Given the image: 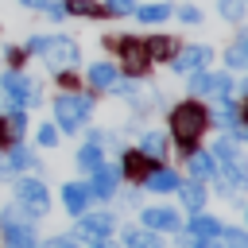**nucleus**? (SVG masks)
I'll return each instance as SVG.
<instances>
[{
    "instance_id": "1",
    "label": "nucleus",
    "mask_w": 248,
    "mask_h": 248,
    "mask_svg": "<svg viewBox=\"0 0 248 248\" xmlns=\"http://www.w3.org/2000/svg\"><path fill=\"white\" fill-rule=\"evenodd\" d=\"M209 155H213V174H217L221 194H232L236 186H248V163H244V155L229 140H221Z\"/></svg>"
},
{
    "instance_id": "2",
    "label": "nucleus",
    "mask_w": 248,
    "mask_h": 248,
    "mask_svg": "<svg viewBox=\"0 0 248 248\" xmlns=\"http://www.w3.org/2000/svg\"><path fill=\"white\" fill-rule=\"evenodd\" d=\"M205 124H209V116H205V108L194 105V101H182V105L170 108V136H174L182 147H194V143L202 140Z\"/></svg>"
},
{
    "instance_id": "3",
    "label": "nucleus",
    "mask_w": 248,
    "mask_h": 248,
    "mask_svg": "<svg viewBox=\"0 0 248 248\" xmlns=\"http://www.w3.org/2000/svg\"><path fill=\"white\" fill-rule=\"evenodd\" d=\"M93 116V97L89 93H58L54 97V128L78 132Z\"/></svg>"
},
{
    "instance_id": "4",
    "label": "nucleus",
    "mask_w": 248,
    "mask_h": 248,
    "mask_svg": "<svg viewBox=\"0 0 248 248\" xmlns=\"http://www.w3.org/2000/svg\"><path fill=\"white\" fill-rule=\"evenodd\" d=\"M39 54H43V62L50 70H74L81 62V50H78V43L70 35H46V43H43Z\"/></svg>"
},
{
    "instance_id": "5",
    "label": "nucleus",
    "mask_w": 248,
    "mask_h": 248,
    "mask_svg": "<svg viewBox=\"0 0 248 248\" xmlns=\"http://www.w3.org/2000/svg\"><path fill=\"white\" fill-rule=\"evenodd\" d=\"M0 89L8 93L12 105H39V89H35V81H31L27 74H19V70L0 74Z\"/></svg>"
},
{
    "instance_id": "6",
    "label": "nucleus",
    "mask_w": 248,
    "mask_h": 248,
    "mask_svg": "<svg viewBox=\"0 0 248 248\" xmlns=\"http://www.w3.org/2000/svg\"><path fill=\"white\" fill-rule=\"evenodd\" d=\"M16 198H19V205H23L31 217H43V213L50 209V194H46V186H43L39 178H19V182H16Z\"/></svg>"
},
{
    "instance_id": "7",
    "label": "nucleus",
    "mask_w": 248,
    "mask_h": 248,
    "mask_svg": "<svg viewBox=\"0 0 248 248\" xmlns=\"http://www.w3.org/2000/svg\"><path fill=\"white\" fill-rule=\"evenodd\" d=\"M209 62H213V50L198 43V46H182L170 58V70L174 74H198V70H209Z\"/></svg>"
},
{
    "instance_id": "8",
    "label": "nucleus",
    "mask_w": 248,
    "mask_h": 248,
    "mask_svg": "<svg viewBox=\"0 0 248 248\" xmlns=\"http://www.w3.org/2000/svg\"><path fill=\"white\" fill-rule=\"evenodd\" d=\"M116 229V221H112V213H93V217H78V236H85V240H105L108 232Z\"/></svg>"
},
{
    "instance_id": "9",
    "label": "nucleus",
    "mask_w": 248,
    "mask_h": 248,
    "mask_svg": "<svg viewBox=\"0 0 248 248\" xmlns=\"http://www.w3.org/2000/svg\"><path fill=\"white\" fill-rule=\"evenodd\" d=\"M120 62H124V70H128V74H143V70H147V62H151L147 43L124 39V43H120Z\"/></svg>"
},
{
    "instance_id": "10",
    "label": "nucleus",
    "mask_w": 248,
    "mask_h": 248,
    "mask_svg": "<svg viewBox=\"0 0 248 248\" xmlns=\"http://www.w3.org/2000/svg\"><path fill=\"white\" fill-rule=\"evenodd\" d=\"M143 229H151V232H174L178 229V213L170 205H151V209H143Z\"/></svg>"
},
{
    "instance_id": "11",
    "label": "nucleus",
    "mask_w": 248,
    "mask_h": 248,
    "mask_svg": "<svg viewBox=\"0 0 248 248\" xmlns=\"http://www.w3.org/2000/svg\"><path fill=\"white\" fill-rule=\"evenodd\" d=\"M78 167L81 170H97V167H105V151H101V132H89V140H85V147L78 151Z\"/></svg>"
},
{
    "instance_id": "12",
    "label": "nucleus",
    "mask_w": 248,
    "mask_h": 248,
    "mask_svg": "<svg viewBox=\"0 0 248 248\" xmlns=\"http://www.w3.org/2000/svg\"><path fill=\"white\" fill-rule=\"evenodd\" d=\"M116 182H120V174H116L112 167H97V170H93V182H89L85 190H89V198H112V194H116Z\"/></svg>"
},
{
    "instance_id": "13",
    "label": "nucleus",
    "mask_w": 248,
    "mask_h": 248,
    "mask_svg": "<svg viewBox=\"0 0 248 248\" xmlns=\"http://www.w3.org/2000/svg\"><path fill=\"white\" fill-rule=\"evenodd\" d=\"M186 236H194V240H213V236H221V221L217 217H205L202 209L186 221Z\"/></svg>"
},
{
    "instance_id": "14",
    "label": "nucleus",
    "mask_w": 248,
    "mask_h": 248,
    "mask_svg": "<svg viewBox=\"0 0 248 248\" xmlns=\"http://www.w3.org/2000/svg\"><path fill=\"white\" fill-rule=\"evenodd\" d=\"M85 78H89V85H93V89H112V85H116V78H120V70H116V62H93Z\"/></svg>"
},
{
    "instance_id": "15",
    "label": "nucleus",
    "mask_w": 248,
    "mask_h": 248,
    "mask_svg": "<svg viewBox=\"0 0 248 248\" xmlns=\"http://www.w3.org/2000/svg\"><path fill=\"white\" fill-rule=\"evenodd\" d=\"M140 155H143L147 163H159V159L167 155V136H163V132H155V128H151V132H143V136H140Z\"/></svg>"
},
{
    "instance_id": "16",
    "label": "nucleus",
    "mask_w": 248,
    "mask_h": 248,
    "mask_svg": "<svg viewBox=\"0 0 248 248\" xmlns=\"http://www.w3.org/2000/svg\"><path fill=\"white\" fill-rule=\"evenodd\" d=\"M140 23H163V19H170L174 16V8L167 4V0H155V4H136V12H132Z\"/></svg>"
},
{
    "instance_id": "17",
    "label": "nucleus",
    "mask_w": 248,
    "mask_h": 248,
    "mask_svg": "<svg viewBox=\"0 0 248 248\" xmlns=\"http://www.w3.org/2000/svg\"><path fill=\"white\" fill-rule=\"evenodd\" d=\"M62 202H66V209H70L74 217H81L85 205H89V190H85L81 182H66V186H62Z\"/></svg>"
},
{
    "instance_id": "18",
    "label": "nucleus",
    "mask_w": 248,
    "mask_h": 248,
    "mask_svg": "<svg viewBox=\"0 0 248 248\" xmlns=\"http://www.w3.org/2000/svg\"><path fill=\"white\" fill-rule=\"evenodd\" d=\"M225 66L229 70H248V31H236L232 46L225 50Z\"/></svg>"
},
{
    "instance_id": "19",
    "label": "nucleus",
    "mask_w": 248,
    "mask_h": 248,
    "mask_svg": "<svg viewBox=\"0 0 248 248\" xmlns=\"http://www.w3.org/2000/svg\"><path fill=\"white\" fill-rule=\"evenodd\" d=\"M27 167H35V155H31L27 147H12V151L0 159V174H16V170H27Z\"/></svg>"
},
{
    "instance_id": "20",
    "label": "nucleus",
    "mask_w": 248,
    "mask_h": 248,
    "mask_svg": "<svg viewBox=\"0 0 248 248\" xmlns=\"http://www.w3.org/2000/svg\"><path fill=\"white\" fill-rule=\"evenodd\" d=\"M178 194H182V205L190 209V213H198L202 205H205V186H202V178H194V182H178Z\"/></svg>"
},
{
    "instance_id": "21",
    "label": "nucleus",
    "mask_w": 248,
    "mask_h": 248,
    "mask_svg": "<svg viewBox=\"0 0 248 248\" xmlns=\"http://www.w3.org/2000/svg\"><path fill=\"white\" fill-rule=\"evenodd\" d=\"M147 190H155V194H170V190H178V174L167 170V167H159V170L147 174Z\"/></svg>"
},
{
    "instance_id": "22",
    "label": "nucleus",
    "mask_w": 248,
    "mask_h": 248,
    "mask_svg": "<svg viewBox=\"0 0 248 248\" xmlns=\"http://www.w3.org/2000/svg\"><path fill=\"white\" fill-rule=\"evenodd\" d=\"M124 244L128 248H163L159 232H151V229H124Z\"/></svg>"
},
{
    "instance_id": "23",
    "label": "nucleus",
    "mask_w": 248,
    "mask_h": 248,
    "mask_svg": "<svg viewBox=\"0 0 248 248\" xmlns=\"http://www.w3.org/2000/svg\"><path fill=\"white\" fill-rule=\"evenodd\" d=\"M147 54H151V62H167V58L178 54V43L174 39H151L147 43Z\"/></svg>"
},
{
    "instance_id": "24",
    "label": "nucleus",
    "mask_w": 248,
    "mask_h": 248,
    "mask_svg": "<svg viewBox=\"0 0 248 248\" xmlns=\"http://www.w3.org/2000/svg\"><path fill=\"white\" fill-rule=\"evenodd\" d=\"M190 174L194 178H213V155L209 151H194L190 155Z\"/></svg>"
},
{
    "instance_id": "25",
    "label": "nucleus",
    "mask_w": 248,
    "mask_h": 248,
    "mask_svg": "<svg viewBox=\"0 0 248 248\" xmlns=\"http://www.w3.org/2000/svg\"><path fill=\"white\" fill-rule=\"evenodd\" d=\"M244 12H248V4H244V0H217V16H221V19H229V23H240V19H244Z\"/></svg>"
},
{
    "instance_id": "26",
    "label": "nucleus",
    "mask_w": 248,
    "mask_h": 248,
    "mask_svg": "<svg viewBox=\"0 0 248 248\" xmlns=\"http://www.w3.org/2000/svg\"><path fill=\"white\" fill-rule=\"evenodd\" d=\"M209 93H213L217 101H229V93H232V78H229V74H209Z\"/></svg>"
},
{
    "instance_id": "27",
    "label": "nucleus",
    "mask_w": 248,
    "mask_h": 248,
    "mask_svg": "<svg viewBox=\"0 0 248 248\" xmlns=\"http://www.w3.org/2000/svg\"><path fill=\"white\" fill-rule=\"evenodd\" d=\"M101 8H105V16H132L136 12V0H105Z\"/></svg>"
},
{
    "instance_id": "28",
    "label": "nucleus",
    "mask_w": 248,
    "mask_h": 248,
    "mask_svg": "<svg viewBox=\"0 0 248 248\" xmlns=\"http://www.w3.org/2000/svg\"><path fill=\"white\" fill-rule=\"evenodd\" d=\"M174 16H178L182 23H202V8H194V4H178Z\"/></svg>"
},
{
    "instance_id": "29",
    "label": "nucleus",
    "mask_w": 248,
    "mask_h": 248,
    "mask_svg": "<svg viewBox=\"0 0 248 248\" xmlns=\"http://www.w3.org/2000/svg\"><path fill=\"white\" fill-rule=\"evenodd\" d=\"M190 93H209V70H198V74H190V85H186Z\"/></svg>"
},
{
    "instance_id": "30",
    "label": "nucleus",
    "mask_w": 248,
    "mask_h": 248,
    "mask_svg": "<svg viewBox=\"0 0 248 248\" xmlns=\"http://www.w3.org/2000/svg\"><path fill=\"white\" fill-rule=\"evenodd\" d=\"M35 140H39V147H54V143H58V128H54V124H43Z\"/></svg>"
},
{
    "instance_id": "31",
    "label": "nucleus",
    "mask_w": 248,
    "mask_h": 248,
    "mask_svg": "<svg viewBox=\"0 0 248 248\" xmlns=\"http://www.w3.org/2000/svg\"><path fill=\"white\" fill-rule=\"evenodd\" d=\"M221 236H225L232 248H248V236H244V229H225V225H221Z\"/></svg>"
},
{
    "instance_id": "32",
    "label": "nucleus",
    "mask_w": 248,
    "mask_h": 248,
    "mask_svg": "<svg viewBox=\"0 0 248 248\" xmlns=\"http://www.w3.org/2000/svg\"><path fill=\"white\" fill-rule=\"evenodd\" d=\"M43 16H50V19H66V16H70V12H66V4H62V0H50V4H46V12H43Z\"/></svg>"
},
{
    "instance_id": "33",
    "label": "nucleus",
    "mask_w": 248,
    "mask_h": 248,
    "mask_svg": "<svg viewBox=\"0 0 248 248\" xmlns=\"http://www.w3.org/2000/svg\"><path fill=\"white\" fill-rule=\"evenodd\" d=\"M4 124H8V136H12V140H16V136H19V132H23V112H12V116H8V120H4Z\"/></svg>"
},
{
    "instance_id": "34",
    "label": "nucleus",
    "mask_w": 248,
    "mask_h": 248,
    "mask_svg": "<svg viewBox=\"0 0 248 248\" xmlns=\"http://www.w3.org/2000/svg\"><path fill=\"white\" fill-rule=\"evenodd\" d=\"M124 170H128V174H140V170H143V155H140V151L128 155V159H124Z\"/></svg>"
},
{
    "instance_id": "35",
    "label": "nucleus",
    "mask_w": 248,
    "mask_h": 248,
    "mask_svg": "<svg viewBox=\"0 0 248 248\" xmlns=\"http://www.w3.org/2000/svg\"><path fill=\"white\" fill-rule=\"evenodd\" d=\"M19 4H23V8H35V12H46L50 0H19Z\"/></svg>"
},
{
    "instance_id": "36",
    "label": "nucleus",
    "mask_w": 248,
    "mask_h": 248,
    "mask_svg": "<svg viewBox=\"0 0 248 248\" xmlns=\"http://www.w3.org/2000/svg\"><path fill=\"white\" fill-rule=\"evenodd\" d=\"M190 248H221V244H217V236H213V240H194V236H190Z\"/></svg>"
},
{
    "instance_id": "37",
    "label": "nucleus",
    "mask_w": 248,
    "mask_h": 248,
    "mask_svg": "<svg viewBox=\"0 0 248 248\" xmlns=\"http://www.w3.org/2000/svg\"><path fill=\"white\" fill-rule=\"evenodd\" d=\"M46 248H74V240H50Z\"/></svg>"
},
{
    "instance_id": "38",
    "label": "nucleus",
    "mask_w": 248,
    "mask_h": 248,
    "mask_svg": "<svg viewBox=\"0 0 248 248\" xmlns=\"http://www.w3.org/2000/svg\"><path fill=\"white\" fill-rule=\"evenodd\" d=\"M240 120L248 124V93H244V108H240Z\"/></svg>"
},
{
    "instance_id": "39",
    "label": "nucleus",
    "mask_w": 248,
    "mask_h": 248,
    "mask_svg": "<svg viewBox=\"0 0 248 248\" xmlns=\"http://www.w3.org/2000/svg\"><path fill=\"white\" fill-rule=\"evenodd\" d=\"M89 248H112V244H108V240H93Z\"/></svg>"
},
{
    "instance_id": "40",
    "label": "nucleus",
    "mask_w": 248,
    "mask_h": 248,
    "mask_svg": "<svg viewBox=\"0 0 248 248\" xmlns=\"http://www.w3.org/2000/svg\"><path fill=\"white\" fill-rule=\"evenodd\" d=\"M232 136H236V140H244V143H248V128H244V132H232Z\"/></svg>"
},
{
    "instance_id": "41",
    "label": "nucleus",
    "mask_w": 248,
    "mask_h": 248,
    "mask_svg": "<svg viewBox=\"0 0 248 248\" xmlns=\"http://www.w3.org/2000/svg\"><path fill=\"white\" fill-rule=\"evenodd\" d=\"M244 221H248V213H244Z\"/></svg>"
},
{
    "instance_id": "42",
    "label": "nucleus",
    "mask_w": 248,
    "mask_h": 248,
    "mask_svg": "<svg viewBox=\"0 0 248 248\" xmlns=\"http://www.w3.org/2000/svg\"><path fill=\"white\" fill-rule=\"evenodd\" d=\"M244 4H248V0H244Z\"/></svg>"
}]
</instances>
